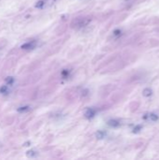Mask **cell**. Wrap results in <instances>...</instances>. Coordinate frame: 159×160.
Returning <instances> with one entry per match:
<instances>
[{"label": "cell", "mask_w": 159, "mask_h": 160, "mask_svg": "<svg viewBox=\"0 0 159 160\" xmlns=\"http://www.w3.org/2000/svg\"><path fill=\"white\" fill-rule=\"evenodd\" d=\"M90 22L91 19L88 17H79L73 20V22H71V26L75 29H81L82 27H85Z\"/></svg>", "instance_id": "obj_1"}, {"label": "cell", "mask_w": 159, "mask_h": 160, "mask_svg": "<svg viewBox=\"0 0 159 160\" xmlns=\"http://www.w3.org/2000/svg\"><path fill=\"white\" fill-rule=\"evenodd\" d=\"M37 43L36 41H29V42H26L24 44L22 45V49L23 50H31V49H34L36 47Z\"/></svg>", "instance_id": "obj_2"}, {"label": "cell", "mask_w": 159, "mask_h": 160, "mask_svg": "<svg viewBox=\"0 0 159 160\" xmlns=\"http://www.w3.org/2000/svg\"><path fill=\"white\" fill-rule=\"evenodd\" d=\"M95 114H96V111H95L94 109H92V108L87 109V110L85 111V113H84V115H85V117H86L87 119L93 118V117L95 116Z\"/></svg>", "instance_id": "obj_3"}, {"label": "cell", "mask_w": 159, "mask_h": 160, "mask_svg": "<svg viewBox=\"0 0 159 160\" xmlns=\"http://www.w3.org/2000/svg\"><path fill=\"white\" fill-rule=\"evenodd\" d=\"M143 119H147V120H150V121H153V122H156L158 120V116L155 113H147L143 116Z\"/></svg>", "instance_id": "obj_4"}, {"label": "cell", "mask_w": 159, "mask_h": 160, "mask_svg": "<svg viewBox=\"0 0 159 160\" xmlns=\"http://www.w3.org/2000/svg\"><path fill=\"white\" fill-rule=\"evenodd\" d=\"M108 125L110 127H112V128H117V127L120 126V123L118 121H116V120H110L108 122Z\"/></svg>", "instance_id": "obj_5"}, {"label": "cell", "mask_w": 159, "mask_h": 160, "mask_svg": "<svg viewBox=\"0 0 159 160\" xmlns=\"http://www.w3.org/2000/svg\"><path fill=\"white\" fill-rule=\"evenodd\" d=\"M142 93H143V96L144 97H151L153 95V91L150 88H145Z\"/></svg>", "instance_id": "obj_6"}, {"label": "cell", "mask_w": 159, "mask_h": 160, "mask_svg": "<svg viewBox=\"0 0 159 160\" xmlns=\"http://www.w3.org/2000/svg\"><path fill=\"white\" fill-rule=\"evenodd\" d=\"M26 156H27L28 158H35V157L37 156V153H36L35 151H33V150H30V151H28V152L26 153Z\"/></svg>", "instance_id": "obj_7"}, {"label": "cell", "mask_w": 159, "mask_h": 160, "mask_svg": "<svg viewBox=\"0 0 159 160\" xmlns=\"http://www.w3.org/2000/svg\"><path fill=\"white\" fill-rule=\"evenodd\" d=\"M142 126H137V127H135V128H134L133 132H134V133H139V132L142 130Z\"/></svg>", "instance_id": "obj_8"}, {"label": "cell", "mask_w": 159, "mask_h": 160, "mask_svg": "<svg viewBox=\"0 0 159 160\" xmlns=\"http://www.w3.org/2000/svg\"><path fill=\"white\" fill-rule=\"evenodd\" d=\"M97 137L98 139H103V138L105 137V133L102 132V131H98V132L97 133Z\"/></svg>", "instance_id": "obj_9"}, {"label": "cell", "mask_w": 159, "mask_h": 160, "mask_svg": "<svg viewBox=\"0 0 159 160\" xmlns=\"http://www.w3.org/2000/svg\"><path fill=\"white\" fill-rule=\"evenodd\" d=\"M28 109H29V107L25 106V107H21V108H19V109H18L17 111L21 112H25V111H27Z\"/></svg>", "instance_id": "obj_10"}, {"label": "cell", "mask_w": 159, "mask_h": 160, "mask_svg": "<svg viewBox=\"0 0 159 160\" xmlns=\"http://www.w3.org/2000/svg\"><path fill=\"white\" fill-rule=\"evenodd\" d=\"M121 33H122V31L118 29V30H115V31L113 32V35H114L115 37H119V36L121 35Z\"/></svg>", "instance_id": "obj_11"}, {"label": "cell", "mask_w": 159, "mask_h": 160, "mask_svg": "<svg viewBox=\"0 0 159 160\" xmlns=\"http://www.w3.org/2000/svg\"><path fill=\"white\" fill-rule=\"evenodd\" d=\"M43 5H44L43 1H39V2H37V4L36 5V7H37V8H42Z\"/></svg>", "instance_id": "obj_12"}]
</instances>
